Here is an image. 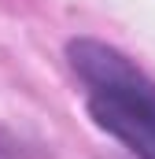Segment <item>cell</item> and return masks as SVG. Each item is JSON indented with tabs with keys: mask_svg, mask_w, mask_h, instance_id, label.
<instances>
[{
	"mask_svg": "<svg viewBox=\"0 0 155 159\" xmlns=\"http://www.w3.org/2000/svg\"><path fill=\"white\" fill-rule=\"evenodd\" d=\"M67 59L85 85L92 122L122 141L137 159H155V81L96 37L70 41Z\"/></svg>",
	"mask_w": 155,
	"mask_h": 159,
	"instance_id": "cell-1",
	"label": "cell"
}]
</instances>
